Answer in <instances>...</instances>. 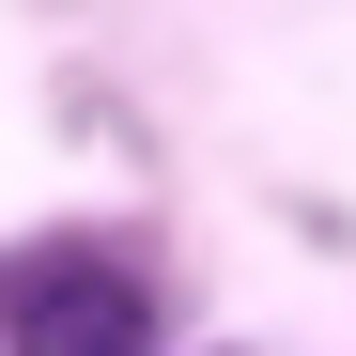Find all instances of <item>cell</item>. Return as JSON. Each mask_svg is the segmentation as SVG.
I'll list each match as a JSON object with an SVG mask.
<instances>
[{
	"label": "cell",
	"instance_id": "cell-1",
	"mask_svg": "<svg viewBox=\"0 0 356 356\" xmlns=\"http://www.w3.org/2000/svg\"><path fill=\"white\" fill-rule=\"evenodd\" d=\"M0 356H155V264L47 232L0 264Z\"/></svg>",
	"mask_w": 356,
	"mask_h": 356
}]
</instances>
